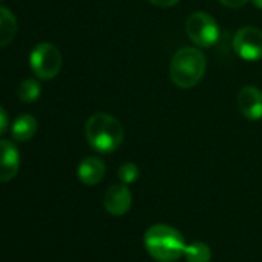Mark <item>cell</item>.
<instances>
[{
  "mask_svg": "<svg viewBox=\"0 0 262 262\" xmlns=\"http://www.w3.org/2000/svg\"><path fill=\"white\" fill-rule=\"evenodd\" d=\"M85 136L88 145L97 153L116 151L125 138L123 125L108 113L93 114L85 125Z\"/></svg>",
  "mask_w": 262,
  "mask_h": 262,
  "instance_id": "6da1fadb",
  "label": "cell"
},
{
  "mask_svg": "<svg viewBox=\"0 0 262 262\" xmlns=\"http://www.w3.org/2000/svg\"><path fill=\"white\" fill-rule=\"evenodd\" d=\"M144 244L148 254L159 262H174L184 256L187 247L179 230L167 224H155L144 234Z\"/></svg>",
  "mask_w": 262,
  "mask_h": 262,
  "instance_id": "7a4b0ae2",
  "label": "cell"
},
{
  "mask_svg": "<svg viewBox=\"0 0 262 262\" xmlns=\"http://www.w3.org/2000/svg\"><path fill=\"white\" fill-rule=\"evenodd\" d=\"M207 70V59L202 51L196 48L179 50L170 63V77L173 83L182 90L196 86Z\"/></svg>",
  "mask_w": 262,
  "mask_h": 262,
  "instance_id": "3957f363",
  "label": "cell"
},
{
  "mask_svg": "<svg viewBox=\"0 0 262 262\" xmlns=\"http://www.w3.org/2000/svg\"><path fill=\"white\" fill-rule=\"evenodd\" d=\"M185 33L190 40L201 48L214 47L221 37V31L216 20L204 11H196L190 14L185 22Z\"/></svg>",
  "mask_w": 262,
  "mask_h": 262,
  "instance_id": "277c9868",
  "label": "cell"
},
{
  "mask_svg": "<svg viewBox=\"0 0 262 262\" xmlns=\"http://www.w3.org/2000/svg\"><path fill=\"white\" fill-rule=\"evenodd\" d=\"M30 65L39 79H54L62 68L60 51L51 43H39L30 54Z\"/></svg>",
  "mask_w": 262,
  "mask_h": 262,
  "instance_id": "5b68a950",
  "label": "cell"
},
{
  "mask_svg": "<svg viewBox=\"0 0 262 262\" xmlns=\"http://www.w3.org/2000/svg\"><path fill=\"white\" fill-rule=\"evenodd\" d=\"M233 48L244 60L254 62L262 59V31L254 27L241 28L233 39Z\"/></svg>",
  "mask_w": 262,
  "mask_h": 262,
  "instance_id": "8992f818",
  "label": "cell"
},
{
  "mask_svg": "<svg viewBox=\"0 0 262 262\" xmlns=\"http://www.w3.org/2000/svg\"><path fill=\"white\" fill-rule=\"evenodd\" d=\"M131 202H133V196L126 184L111 185L103 196V207L113 216H123L129 210Z\"/></svg>",
  "mask_w": 262,
  "mask_h": 262,
  "instance_id": "52a82bcc",
  "label": "cell"
},
{
  "mask_svg": "<svg viewBox=\"0 0 262 262\" xmlns=\"http://www.w3.org/2000/svg\"><path fill=\"white\" fill-rule=\"evenodd\" d=\"M237 108L248 120L262 119V91L256 86H244L237 94Z\"/></svg>",
  "mask_w": 262,
  "mask_h": 262,
  "instance_id": "ba28073f",
  "label": "cell"
},
{
  "mask_svg": "<svg viewBox=\"0 0 262 262\" xmlns=\"http://www.w3.org/2000/svg\"><path fill=\"white\" fill-rule=\"evenodd\" d=\"M20 167L17 147L10 141H0V182L11 181Z\"/></svg>",
  "mask_w": 262,
  "mask_h": 262,
  "instance_id": "9c48e42d",
  "label": "cell"
},
{
  "mask_svg": "<svg viewBox=\"0 0 262 262\" xmlns=\"http://www.w3.org/2000/svg\"><path fill=\"white\" fill-rule=\"evenodd\" d=\"M105 176V164L99 158H85L77 167V178L82 184L97 185Z\"/></svg>",
  "mask_w": 262,
  "mask_h": 262,
  "instance_id": "30bf717a",
  "label": "cell"
},
{
  "mask_svg": "<svg viewBox=\"0 0 262 262\" xmlns=\"http://www.w3.org/2000/svg\"><path fill=\"white\" fill-rule=\"evenodd\" d=\"M36 131H37L36 117L30 114H24V116H19L16 122L13 123L11 135L16 141L25 142V141H30L36 135Z\"/></svg>",
  "mask_w": 262,
  "mask_h": 262,
  "instance_id": "8fae6325",
  "label": "cell"
},
{
  "mask_svg": "<svg viewBox=\"0 0 262 262\" xmlns=\"http://www.w3.org/2000/svg\"><path fill=\"white\" fill-rule=\"evenodd\" d=\"M17 33V20L14 14L8 10L0 7V47H7L11 43Z\"/></svg>",
  "mask_w": 262,
  "mask_h": 262,
  "instance_id": "7c38bea8",
  "label": "cell"
},
{
  "mask_svg": "<svg viewBox=\"0 0 262 262\" xmlns=\"http://www.w3.org/2000/svg\"><path fill=\"white\" fill-rule=\"evenodd\" d=\"M184 256L187 262H210L211 248L205 242H191L185 247Z\"/></svg>",
  "mask_w": 262,
  "mask_h": 262,
  "instance_id": "4fadbf2b",
  "label": "cell"
},
{
  "mask_svg": "<svg viewBox=\"0 0 262 262\" xmlns=\"http://www.w3.org/2000/svg\"><path fill=\"white\" fill-rule=\"evenodd\" d=\"M19 97L25 103L36 102L40 97V85L34 79H27L20 83L19 86Z\"/></svg>",
  "mask_w": 262,
  "mask_h": 262,
  "instance_id": "5bb4252c",
  "label": "cell"
},
{
  "mask_svg": "<svg viewBox=\"0 0 262 262\" xmlns=\"http://www.w3.org/2000/svg\"><path fill=\"white\" fill-rule=\"evenodd\" d=\"M117 176L122 184H133L139 179V167L133 162H125L119 167Z\"/></svg>",
  "mask_w": 262,
  "mask_h": 262,
  "instance_id": "9a60e30c",
  "label": "cell"
},
{
  "mask_svg": "<svg viewBox=\"0 0 262 262\" xmlns=\"http://www.w3.org/2000/svg\"><path fill=\"white\" fill-rule=\"evenodd\" d=\"M8 125H10V117L5 111V108L0 105V136L7 133L8 129Z\"/></svg>",
  "mask_w": 262,
  "mask_h": 262,
  "instance_id": "2e32d148",
  "label": "cell"
},
{
  "mask_svg": "<svg viewBox=\"0 0 262 262\" xmlns=\"http://www.w3.org/2000/svg\"><path fill=\"white\" fill-rule=\"evenodd\" d=\"M219 2L224 5V7H227V8H242L244 5H247L250 0H219Z\"/></svg>",
  "mask_w": 262,
  "mask_h": 262,
  "instance_id": "e0dca14e",
  "label": "cell"
},
{
  "mask_svg": "<svg viewBox=\"0 0 262 262\" xmlns=\"http://www.w3.org/2000/svg\"><path fill=\"white\" fill-rule=\"evenodd\" d=\"M150 4L159 7V8H170L179 4V0H148Z\"/></svg>",
  "mask_w": 262,
  "mask_h": 262,
  "instance_id": "ac0fdd59",
  "label": "cell"
},
{
  "mask_svg": "<svg viewBox=\"0 0 262 262\" xmlns=\"http://www.w3.org/2000/svg\"><path fill=\"white\" fill-rule=\"evenodd\" d=\"M250 2H251L257 10H262V0H250Z\"/></svg>",
  "mask_w": 262,
  "mask_h": 262,
  "instance_id": "d6986e66",
  "label": "cell"
},
{
  "mask_svg": "<svg viewBox=\"0 0 262 262\" xmlns=\"http://www.w3.org/2000/svg\"><path fill=\"white\" fill-rule=\"evenodd\" d=\"M0 2H2V0H0Z\"/></svg>",
  "mask_w": 262,
  "mask_h": 262,
  "instance_id": "ffe728a7",
  "label": "cell"
}]
</instances>
